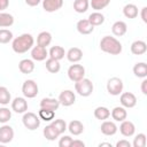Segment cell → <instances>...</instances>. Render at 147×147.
Returning a JSON list of instances; mask_svg holds the SVG:
<instances>
[{
  "instance_id": "43",
  "label": "cell",
  "mask_w": 147,
  "mask_h": 147,
  "mask_svg": "<svg viewBox=\"0 0 147 147\" xmlns=\"http://www.w3.org/2000/svg\"><path fill=\"white\" fill-rule=\"evenodd\" d=\"M70 147H85V142L82 141V140H72L71 141V145Z\"/></svg>"
},
{
  "instance_id": "13",
  "label": "cell",
  "mask_w": 147,
  "mask_h": 147,
  "mask_svg": "<svg viewBox=\"0 0 147 147\" xmlns=\"http://www.w3.org/2000/svg\"><path fill=\"white\" fill-rule=\"evenodd\" d=\"M63 6V0H42V8L47 13H54L61 9Z\"/></svg>"
},
{
  "instance_id": "27",
  "label": "cell",
  "mask_w": 147,
  "mask_h": 147,
  "mask_svg": "<svg viewBox=\"0 0 147 147\" xmlns=\"http://www.w3.org/2000/svg\"><path fill=\"white\" fill-rule=\"evenodd\" d=\"M138 14V7L133 3H127L123 7V15L126 18H136Z\"/></svg>"
},
{
  "instance_id": "41",
  "label": "cell",
  "mask_w": 147,
  "mask_h": 147,
  "mask_svg": "<svg viewBox=\"0 0 147 147\" xmlns=\"http://www.w3.org/2000/svg\"><path fill=\"white\" fill-rule=\"evenodd\" d=\"M72 138L70 136H62L59 140V147H70Z\"/></svg>"
},
{
  "instance_id": "8",
  "label": "cell",
  "mask_w": 147,
  "mask_h": 147,
  "mask_svg": "<svg viewBox=\"0 0 147 147\" xmlns=\"http://www.w3.org/2000/svg\"><path fill=\"white\" fill-rule=\"evenodd\" d=\"M60 105L64 106V107H70L76 102V94L71 91V90H63L59 98H57Z\"/></svg>"
},
{
  "instance_id": "32",
  "label": "cell",
  "mask_w": 147,
  "mask_h": 147,
  "mask_svg": "<svg viewBox=\"0 0 147 147\" xmlns=\"http://www.w3.org/2000/svg\"><path fill=\"white\" fill-rule=\"evenodd\" d=\"M46 69L47 71H49L51 74H57L61 69V64H60V61L57 60H54V59H47L46 60Z\"/></svg>"
},
{
  "instance_id": "40",
  "label": "cell",
  "mask_w": 147,
  "mask_h": 147,
  "mask_svg": "<svg viewBox=\"0 0 147 147\" xmlns=\"http://www.w3.org/2000/svg\"><path fill=\"white\" fill-rule=\"evenodd\" d=\"M133 147H145L146 146V134L145 133H138L132 142Z\"/></svg>"
},
{
  "instance_id": "11",
  "label": "cell",
  "mask_w": 147,
  "mask_h": 147,
  "mask_svg": "<svg viewBox=\"0 0 147 147\" xmlns=\"http://www.w3.org/2000/svg\"><path fill=\"white\" fill-rule=\"evenodd\" d=\"M14 139V130L10 125L3 124L0 127V144H9Z\"/></svg>"
},
{
  "instance_id": "17",
  "label": "cell",
  "mask_w": 147,
  "mask_h": 147,
  "mask_svg": "<svg viewBox=\"0 0 147 147\" xmlns=\"http://www.w3.org/2000/svg\"><path fill=\"white\" fill-rule=\"evenodd\" d=\"M65 56L68 59L69 62H72V63H77L82 60L83 57V51L78 47H71L67 53H65Z\"/></svg>"
},
{
  "instance_id": "47",
  "label": "cell",
  "mask_w": 147,
  "mask_h": 147,
  "mask_svg": "<svg viewBox=\"0 0 147 147\" xmlns=\"http://www.w3.org/2000/svg\"><path fill=\"white\" fill-rule=\"evenodd\" d=\"M146 11H147V7H142V8H141V13H140V15H141V18H142V22H144V23H147Z\"/></svg>"
},
{
  "instance_id": "20",
  "label": "cell",
  "mask_w": 147,
  "mask_h": 147,
  "mask_svg": "<svg viewBox=\"0 0 147 147\" xmlns=\"http://www.w3.org/2000/svg\"><path fill=\"white\" fill-rule=\"evenodd\" d=\"M126 31H127V25H126V23L123 22V21H116V22L113 24V26H111V32H113L114 36H116V37H122V36H124V34L126 33Z\"/></svg>"
},
{
  "instance_id": "31",
  "label": "cell",
  "mask_w": 147,
  "mask_h": 147,
  "mask_svg": "<svg viewBox=\"0 0 147 147\" xmlns=\"http://www.w3.org/2000/svg\"><path fill=\"white\" fill-rule=\"evenodd\" d=\"M38 116L40 118V121H45V122H51L54 119L55 117V110L52 109H47V108H40Z\"/></svg>"
},
{
  "instance_id": "24",
  "label": "cell",
  "mask_w": 147,
  "mask_h": 147,
  "mask_svg": "<svg viewBox=\"0 0 147 147\" xmlns=\"http://www.w3.org/2000/svg\"><path fill=\"white\" fill-rule=\"evenodd\" d=\"M60 107V102L54 98H44L40 101V108H47L52 110H56Z\"/></svg>"
},
{
  "instance_id": "23",
  "label": "cell",
  "mask_w": 147,
  "mask_h": 147,
  "mask_svg": "<svg viewBox=\"0 0 147 147\" xmlns=\"http://www.w3.org/2000/svg\"><path fill=\"white\" fill-rule=\"evenodd\" d=\"M65 55V51L62 46H52L49 52H48V56L51 59H54V60H62Z\"/></svg>"
},
{
  "instance_id": "10",
  "label": "cell",
  "mask_w": 147,
  "mask_h": 147,
  "mask_svg": "<svg viewBox=\"0 0 147 147\" xmlns=\"http://www.w3.org/2000/svg\"><path fill=\"white\" fill-rule=\"evenodd\" d=\"M11 110L16 114H24L28 110V101L25 100V98L16 96L11 101Z\"/></svg>"
},
{
  "instance_id": "33",
  "label": "cell",
  "mask_w": 147,
  "mask_h": 147,
  "mask_svg": "<svg viewBox=\"0 0 147 147\" xmlns=\"http://www.w3.org/2000/svg\"><path fill=\"white\" fill-rule=\"evenodd\" d=\"M13 24H14L13 15L5 11H0V28H8L11 26Z\"/></svg>"
},
{
  "instance_id": "48",
  "label": "cell",
  "mask_w": 147,
  "mask_h": 147,
  "mask_svg": "<svg viewBox=\"0 0 147 147\" xmlns=\"http://www.w3.org/2000/svg\"><path fill=\"white\" fill-rule=\"evenodd\" d=\"M102 146H108V147H111V144H109V142H101V144H99V147H102Z\"/></svg>"
},
{
  "instance_id": "29",
  "label": "cell",
  "mask_w": 147,
  "mask_h": 147,
  "mask_svg": "<svg viewBox=\"0 0 147 147\" xmlns=\"http://www.w3.org/2000/svg\"><path fill=\"white\" fill-rule=\"evenodd\" d=\"M133 74L138 78H146L147 77V64L145 62H138L133 67Z\"/></svg>"
},
{
  "instance_id": "38",
  "label": "cell",
  "mask_w": 147,
  "mask_h": 147,
  "mask_svg": "<svg viewBox=\"0 0 147 147\" xmlns=\"http://www.w3.org/2000/svg\"><path fill=\"white\" fill-rule=\"evenodd\" d=\"M13 39V32L7 29H0V44H7Z\"/></svg>"
},
{
  "instance_id": "1",
  "label": "cell",
  "mask_w": 147,
  "mask_h": 147,
  "mask_svg": "<svg viewBox=\"0 0 147 147\" xmlns=\"http://www.w3.org/2000/svg\"><path fill=\"white\" fill-rule=\"evenodd\" d=\"M34 44V39L32 37V34L30 33H23L18 37H16L13 42H11V48L15 53L17 54H23L26 53L28 51H30L33 47Z\"/></svg>"
},
{
  "instance_id": "22",
  "label": "cell",
  "mask_w": 147,
  "mask_h": 147,
  "mask_svg": "<svg viewBox=\"0 0 147 147\" xmlns=\"http://www.w3.org/2000/svg\"><path fill=\"white\" fill-rule=\"evenodd\" d=\"M67 130H69V132L71 134H74V136H79V134H82L84 132V125H83V123L80 121L75 119V121H71L68 124V129Z\"/></svg>"
},
{
  "instance_id": "35",
  "label": "cell",
  "mask_w": 147,
  "mask_h": 147,
  "mask_svg": "<svg viewBox=\"0 0 147 147\" xmlns=\"http://www.w3.org/2000/svg\"><path fill=\"white\" fill-rule=\"evenodd\" d=\"M11 101V94L6 86H0V105L6 106Z\"/></svg>"
},
{
  "instance_id": "42",
  "label": "cell",
  "mask_w": 147,
  "mask_h": 147,
  "mask_svg": "<svg viewBox=\"0 0 147 147\" xmlns=\"http://www.w3.org/2000/svg\"><path fill=\"white\" fill-rule=\"evenodd\" d=\"M116 147H131V142L129 140L122 139V140L116 142Z\"/></svg>"
},
{
  "instance_id": "14",
  "label": "cell",
  "mask_w": 147,
  "mask_h": 147,
  "mask_svg": "<svg viewBox=\"0 0 147 147\" xmlns=\"http://www.w3.org/2000/svg\"><path fill=\"white\" fill-rule=\"evenodd\" d=\"M119 132L122 136L124 137H132L136 132V126L131 121H122L121 125H119Z\"/></svg>"
},
{
  "instance_id": "28",
  "label": "cell",
  "mask_w": 147,
  "mask_h": 147,
  "mask_svg": "<svg viewBox=\"0 0 147 147\" xmlns=\"http://www.w3.org/2000/svg\"><path fill=\"white\" fill-rule=\"evenodd\" d=\"M52 42V34L48 31H42L38 34L37 37V45L42 46V47H47L49 44Z\"/></svg>"
},
{
  "instance_id": "44",
  "label": "cell",
  "mask_w": 147,
  "mask_h": 147,
  "mask_svg": "<svg viewBox=\"0 0 147 147\" xmlns=\"http://www.w3.org/2000/svg\"><path fill=\"white\" fill-rule=\"evenodd\" d=\"M9 6V0H0V11H3Z\"/></svg>"
},
{
  "instance_id": "18",
  "label": "cell",
  "mask_w": 147,
  "mask_h": 147,
  "mask_svg": "<svg viewBox=\"0 0 147 147\" xmlns=\"http://www.w3.org/2000/svg\"><path fill=\"white\" fill-rule=\"evenodd\" d=\"M131 53L134 55H142L147 52V44L144 40H136L131 44Z\"/></svg>"
},
{
  "instance_id": "5",
  "label": "cell",
  "mask_w": 147,
  "mask_h": 147,
  "mask_svg": "<svg viewBox=\"0 0 147 147\" xmlns=\"http://www.w3.org/2000/svg\"><path fill=\"white\" fill-rule=\"evenodd\" d=\"M123 80L118 77H111L107 82V91L110 95H119L123 92Z\"/></svg>"
},
{
  "instance_id": "25",
  "label": "cell",
  "mask_w": 147,
  "mask_h": 147,
  "mask_svg": "<svg viewBox=\"0 0 147 147\" xmlns=\"http://www.w3.org/2000/svg\"><path fill=\"white\" fill-rule=\"evenodd\" d=\"M42 134H44V137L47 139V140H49V141H54L55 139H57L59 138V132L55 130V127L52 125V124H49V125H46L45 127H44V130H42Z\"/></svg>"
},
{
  "instance_id": "2",
  "label": "cell",
  "mask_w": 147,
  "mask_h": 147,
  "mask_svg": "<svg viewBox=\"0 0 147 147\" xmlns=\"http://www.w3.org/2000/svg\"><path fill=\"white\" fill-rule=\"evenodd\" d=\"M100 49L110 55H118L122 52V44L115 37L105 36L100 40Z\"/></svg>"
},
{
  "instance_id": "15",
  "label": "cell",
  "mask_w": 147,
  "mask_h": 147,
  "mask_svg": "<svg viewBox=\"0 0 147 147\" xmlns=\"http://www.w3.org/2000/svg\"><path fill=\"white\" fill-rule=\"evenodd\" d=\"M100 130H101L102 134H105V136H114V134H116L118 127L115 124V122L106 119V121L102 122V124L100 126Z\"/></svg>"
},
{
  "instance_id": "39",
  "label": "cell",
  "mask_w": 147,
  "mask_h": 147,
  "mask_svg": "<svg viewBox=\"0 0 147 147\" xmlns=\"http://www.w3.org/2000/svg\"><path fill=\"white\" fill-rule=\"evenodd\" d=\"M10 118H11V110H9V108L1 107L0 108V123L6 124L8 121H10Z\"/></svg>"
},
{
  "instance_id": "45",
  "label": "cell",
  "mask_w": 147,
  "mask_h": 147,
  "mask_svg": "<svg viewBox=\"0 0 147 147\" xmlns=\"http://www.w3.org/2000/svg\"><path fill=\"white\" fill-rule=\"evenodd\" d=\"M24 1H25V3H26L28 6H30V7H36V6H38V5L40 3L41 0H24Z\"/></svg>"
},
{
  "instance_id": "26",
  "label": "cell",
  "mask_w": 147,
  "mask_h": 147,
  "mask_svg": "<svg viewBox=\"0 0 147 147\" xmlns=\"http://www.w3.org/2000/svg\"><path fill=\"white\" fill-rule=\"evenodd\" d=\"M94 117L99 121H106L109 118L110 116V110L107 108V107H103V106H100V107H96L94 109Z\"/></svg>"
},
{
  "instance_id": "3",
  "label": "cell",
  "mask_w": 147,
  "mask_h": 147,
  "mask_svg": "<svg viewBox=\"0 0 147 147\" xmlns=\"http://www.w3.org/2000/svg\"><path fill=\"white\" fill-rule=\"evenodd\" d=\"M93 83L88 78H82L80 80L75 83V91L80 95V96H90L93 92Z\"/></svg>"
},
{
  "instance_id": "30",
  "label": "cell",
  "mask_w": 147,
  "mask_h": 147,
  "mask_svg": "<svg viewBox=\"0 0 147 147\" xmlns=\"http://www.w3.org/2000/svg\"><path fill=\"white\" fill-rule=\"evenodd\" d=\"M87 20H88V22H90L93 26H99V25L103 24V22H105V16H103V14H101L100 11H94V13L90 14V16H88Z\"/></svg>"
},
{
  "instance_id": "36",
  "label": "cell",
  "mask_w": 147,
  "mask_h": 147,
  "mask_svg": "<svg viewBox=\"0 0 147 147\" xmlns=\"http://www.w3.org/2000/svg\"><path fill=\"white\" fill-rule=\"evenodd\" d=\"M51 124H52V125L55 127V130L59 132V134L64 133V132H65V130L68 129V125H67L65 121H64V119H61V118L54 119V121H53Z\"/></svg>"
},
{
  "instance_id": "21",
  "label": "cell",
  "mask_w": 147,
  "mask_h": 147,
  "mask_svg": "<svg viewBox=\"0 0 147 147\" xmlns=\"http://www.w3.org/2000/svg\"><path fill=\"white\" fill-rule=\"evenodd\" d=\"M110 115H111V117H113L114 121H116V122H122V121L126 119V117H127V111H126V109H125L124 107L117 106V107H115V108L111 110Z\"/></svg>"
},
{
  "instance_id": "16",
  "label": "cell",
  "mask_w": 147,
  "mask_h": 147,
  "mask_svg": "<svg viewBox=\"0 0 147 147\" xmlns=\"http://www.w3.org/2000/svg\"><path fill=\"white\" fill-rule=\"evenodd\" d=\"M76 29L80 34H90L93 32L94 26L88 22V20H79L76 24Z\"/></svg>"
},
{
  "instance_id": "46",
  "label": "cell",
  "mask_w": 147,
  "mask_h": 147,
  "mask_svg": "<svg viewBox=\"0 0 147 147\" xmlns=\"http://www.w3.org/2000/svg\"><path fill=\"white\" fill-rule=\"evenodd\" d=\"M141 92L144 95H147V79L144 78V80L141 82Z\"/></svg>"
},
{
  "instance_id": "9",
  "label": "cell",
  "mask_w": 147,
  "mask_h": 147,
  "mask_svg": "<svg viewBox=\"0 0 147 147\" xmlns=\"http://www.w3.org/2000/svg\"><path fill=\"white\" fill-rule=\"evenodd\" d=\"M119 101L122 107L124 108H133L137 105V96L131 92H123L121 93Z\"/></svg>"
},
{
  "instance_id": "4",
  "label": "cell",
  "mask_w": 147,
  "mask_h": 147,
  "mask_svg": "<svg viewBox=\"0 0 147 147\" xmlns=\"http://www.w3.org/2000/svg\"><path fill=\"white\" fill-rule=\"evenodd\" d=\"M22 122H23V125L30 131H34L40 126L39 116H37L34 113H31V111H25L23 114Z\"/></svg>"
},
{
  "instance_id": "19",
  "label": "cell",
  "mask_w": 147,
  "mask_h": 147,
  "mask_svg": "<svg viewBox=\"0 0 147 147\" xmlns=\"http://www.w3.org/2000/svg\"><path fill=\"white\" fill-rule=\"evenodd\" d=\"M18 69L22 74L29 75L34 70V62L30 59H23L18 63Z\"/></svg>"
},
{
  "instance_id": "12",
  "label": "cell",
  "mask_w": 147,
  "mask_h": 147,
  "mask_svg": "<svg viewBox=\"0 0 147 147\" xmlns=\"http://www.w3.org/2000/svg\"><path fill=\"white\" fill-rule=\"evenodd\" d=\"M47 56H48V52H47L46 47L37 45V46H33L31 48V57H32V60L40 62V61L46 60Z\"/></svg>"
},
{
  "instance_id": "34",
  "label": "cell",
  "mask_w": 147,
  "mask_h": 147,
  "mask_svg": "<svg viewBox=\"0 0 147 147\" xmlns=\"http://www.w3.org/2000/svg\"><path fill=\"white\" fill-rule=\"evenodd\" d=\"M90 1L88 0H75L74 1V10L78 14H83L88 9Z\"/></svg>"
},
{
  "instance_id": "6",
  "label": "cell",
  "mask_w": 147,
  "mask_h": 147,
  "mask_svg": "<svg viewBox=\"0 0 147 147\" xmlns=\"http://www.w3.org/2000/svg\"><path fill=\"white\" fill-rule=\"evenodd\" d=\"M38 92H39L38 84L33 79H28V80H25L23 83V85H22V93H23L24 98L32 99V98L37 96Z\"/></svg>"
},
{
  "instance_id": "7",
  "label": "cell",
  "mask_w": 147,
  "mask_h": 147,
  "mask_svg": "<svg viewBox=\"0 0 147 147\" xmlns=\"http://www.w3.org/2000/svg\"><path fill=\"white\" fill-rule=\"evenodd\" d=\"M68 77L70 80H72L74 83L80 80L82 78L85 77V68L82 65V64H71L68 69Z\"/></svg>"
},
{
  "instance_id": "37",
  "label": "cell",
  "mask_w": 147,
  "mask_h": 147,
  "mask_svg": "<svg viewBox=\"0 0 147 147\" xmlns=\"http://www.w3.org/2000/svg\"><path fill=\"white\" fill-rule=\"evenodd\" d=\"M109 3H110V0H91L90 1V5H91L92 9H94L96 11L106 8Z\"/></svg>"
}]
</instances>
